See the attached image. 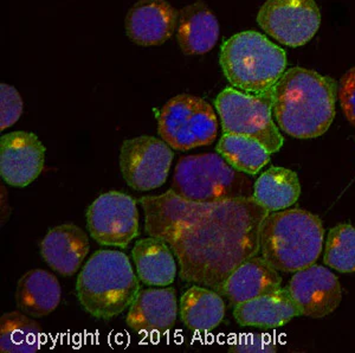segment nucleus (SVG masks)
<instances>
[{
	"label": "nucleus",
	"mask_w": 355,
	"mask_h": 353,
	"mask_svg": "<svg viewBox=\"0 0 355 353\" xmlns=\"http://www.w3.org/2000/svg\"><path fill=\"white\" fill-rule=\"evenodd\" d=\"M334 78L301 67L283 73L271 92L272 115L279 128L296 139L327 133L335 118Z\"/></svg>",
	"instance_id": "nucleus-2"
},
{
	"label": "nucleus",
	"mask_w": 355,
	"mask_h": 353,
	"mask_svg": "<svg viewBox=\"0 0 355 353\" xmlns=\"http://www.w3.org/2000/svg\"><path fill=\"white\" fill-rule=\"evenodd\" d=\"M276 350V343L269 336L261 333H248L231 343L229 352L275 353Z\"/></svg>",
	"instance_id": "nucleus-28"
},
{
	"label": "nucleus",
	"mask_w": 355,
	"mask_h": 353,
	"mask_svg": "<svg viewBox=\"0 0 355 353\" xmlns=\"http://www.w3.org/2000/svg\"><path fill=\"white\" fill-rule=\"evenodd\" d=\"M42 327L21 311L4 313L0 318V352L35 353L43 345Z\"/></svg>",
	"instance_id": "nucleus-24"
},
{
	"label": "nucleus",
	"mask_w": 355,
	"mask_h": 353,
	"mask_svg": "<svg viewBox=\"0 0 355 353\" xmlns=\"http://www.w3.org/2000/svg\"><path fill=\"white\" fill-rule=\"evenodd\" d=\"M271 92L251 95L234 87L223 90L214 101L223 132L256 139L270 153L279 152L284 139L272 119Z\"/></svg>",
	"instance_id": "nucleus-7"
},
{
	"label": "nucleus",
	"mask_w": 355,
	"mask_h": 353,
	"mask_svg": "<svg viewBox=\"0 0 355 353\" xmlns=\"http://www.w3.org/2000/svg\"><path fill=\"white\" fill-rule=\"evenodd\" d=\"M140 291L128 256L117 250H100L82 268L76 281L78 302L92 317L110 320L133 304Z\"/></svg>",
	"instance_id": "nucleus-4"
},
{
	"label": "nucleus",
	"mask_w": 355,
	"mask_h": 353,
	"mask_svg": "<svg viewBox=\"0 0 355 353\" xmlns=\"http://www.w3.org/2000/svg\"><path fill=\"white\" fill-rule=\"evenodd\" d=\"M178 43L186 55L209 53L219 38V23L204 3H196L179 13Z\"/></svg>",
	"instance_id": "nucleus-20"
},
{
	"label": "nucleus",
	"mask_w": 355,
	"mask_h": 353,
	"mask_svg": "<svg viewBox=\"0 0 355 353\" xmlns=\"http://www.w3.org/2000/svg\"><path fill=\"white\" fill-rule=\"evenodd\" d=\"M157 133L175 150L209 146L217 138L218 120L204 98L180 94L164 105L157 117Z\"/></svg>",
	"instance_id": "nucleus-8"
},
{
	"label": "nucleus",
	"mask_w": 355,
	"mask_h": 353,
	"mask_svg": "<svg viewBox=\"0 0 355 353\" xmlns=\"http://www.w3.org/2000/svg\"><path fill=\"white\" fill-rule=\"evenodd\" d=\"M220 65L236 89L251 95L269 93L287 67L284 50L256 31L237 33L220 49Z\"/></svg>",
	"instance_id": "nucleus-5"
},
{
	"label": "nucleus",
	"mask_w": 355,
	"mask_h": 353,
	"mask_svg": "<svg viewBox=\"0 0 355 353\" xmlns=\"http://www.w3.org/2000/svg\"><path fill=\"white\" fill-rule=\"evenodd\" d=\"M234 316L239 325L262 329H279L299 317V307L287 289H281L242 304H234Z\"/></svg>",
	"instance_id": "nucleus-18"
},
{
	"label": "nucleus",
	"mask_w": 355,
	"mask_h": 353,
	"mask_svg": "<svg viewBox=\"0 0 355 353\" xmlns=\"http://www.w3.org/2000/svg\"><path fill=\"white\" fill-rule=\"evenodd\" d=\"M324 229L319 216L303 209L268 214L259 232V252L279 272L296 273L319 260Z\"/></svg>",
	"instance_id": "nucleus-3"
},
{
	"label": "nucleus",
	"mask_w": 355,
	"mask_h": 353,
	"mask_svg": "<svg viewBox=\"0 0 355 353\" xmlns=\"http://www.w3.org/2000/svg\"><path fill=\"white\" fill-rule=\"evenodd\" d=\"M45 146L35 133L11 132L0 139V175L5 183L25 187L44 169Z\"/></svg>",
	"instance_id": "nucleus-13"
},
{
	"label": "nucleus",
	"mask_w": 355,
	"mask_h": 353,
	"mask_svg": "<svg viewBox=\"0 0 355 353\" xmlns=\"http://www.w3.org/2000/svg\"><path fill=\"white\" fill-rule=\"evenodd\" d=\"M216 150L229 165L246 175H257L270 162V152L256 139L245 135L224 133Z\"/></svg>",
	"instance_id": "nucleus-25"
},
{
	"label": "nucleus",
	"mask_w": 355,
	"mask_h": 353,
	"mask_svg": "<svg viewBox=\"0 0 355 353\" xmlns=\"http://www.w3.org/2000/svg\"><path fill=\"white\" fill-rule=\"evenodd\" d=\"M171 191L196 203L254 197V185L219 153L189 155L179 160Z\"/></svg>",
	"instance_id": "nucleus-6"
},
{
	"label": "nucleus",
	"mask_w": 355,
	"mask_h": 353,
	"mask_svg": "<svg viewBox=\"0 0 355 353\" xmlns=\"http://www.w3.org/2000/svg\"><path fill=\"white\" fill-rule=\"evenodd\" d=\"M24 102L21 94L11 85H0V130L13 126L23 113Z\"/></svg>",
	"instance_id": "nucleus-27"
},
{
	"label": "nucleus",
	"mask_w": 355,
	"mask_h": 353,
	"mask_svg": "<svg viewBox=\"0 0 355 353\" xmlns=\"http://www.w3.org/2000/svg\"><path fill=\"white\" fill-rule=\"evenodd\" d=\"M324 264L343 274L355 273V227L341 223L328 232Z\"/></svg>",
	"instance_id": "nucleus-26"
},
{
	"label": "nucleus",
	"mask_w": 355,
	"mask_h": 353,
	"mask_svg": "<svg viewBox=\"0 0 355 353\" xmlns=\"http://www.w3.org/2000/svg\"><path fill=\"white\" fill-rule=\"evenodd\" d=\"M177 317V291L171 287L148 289L139 291L125 322L137 333L162 334L173 329Z\"/></svg>",
	"instance_id": "nucleus-15"
},
{
	"label": "nucleus",
	"mask_w": 355,
	"mask_h": 353,
	"mask_svg": "<svg viewBox=\"0 0 355 353\" xmlns=\"http://www.w3.org/2000/svg\"><path fill=\"white\" fill-rule=\"evenodd\" d=\"M89 237L75 224H62L49 230L41 243V255L50 268L73 276L88 256Z\"/></svg>",
	"instance_id": "nucleus-17"
},
{
	"label": "nucleus",
	"mask_w": 355,
	"mask_h": 353,
	"mask_svg": "<svg viewBox=\"0 0 355 353\" xmlns=\"http://www.w3.org/2000/svg\"><path fill=\"white\" fill-rule=\"evenodd\" d=\"M257 23L281 44L299 48L319 31L321 12L315 0H266Z\"/></svg>",
	"instance_id": "nucleus-10"
},
{
	"label": "nucleus",
	"mask_w": 355,
	"mask_h": 353,
	"mask_svg": "<svg viewBox=\"0 0 355 353\" xmlns=\"http://www.w3.org/2000/svg\"><path fill=\"white\" fill-rule=\"evenodd\" d=\"M338 98L345 118L355 127V67L343 74L338 87Z\"/></svg>",
	"instance_id": "nucleus-29"
},
{
	"label": "nucleus",
	"mask_w": 355,
	"mask_h": 353,
	"mask_svg": "<svg viewBox=\"0 0 355 353\" xmlns=\"http://www.w3.org/2000/svg\"><path fill=\"white\" fill-rule=\"evenodd\" d=\"M178 12L166 0H140L125 17V33L130 41L142 46L162 45L177 26Z\"/></svg>",
	"instance_id": "nucleus-14"
},
{
	"label": "nucleus",
	"mask_w": 355,
	"mask_h": 353,
	"mask_svg": "<svg viewBox=\"0 0 355 353\" xmlns=\"http://www.w3.org/2000/svg\"><path fill=\"white\" fill-rule=\"evenodd\" d=\"M139 203L145 230L170 244L185 282L217 292L239 266L259 252V232L269 212L254 197L196 203L168 190Z\"/></svg>",
	"instance_id": "nucleus-1"
},
{
	"label": "nucleus",
	"mask_w": 355,
	"mask_h": 353,
	"mask_svg": "<svg viewBox=\"0 0 355 353\" xmlns=\"http://www.w3.org/2000/svg\"><path fill=\"white\" fill-rule=\"evenodd\" d=\"M137 276L142 284L167 287L173 284L178 269L170 244L159 237L150 236L137 241L132 250Z\"/></svg>",
	"instance_id": "nucleus-21"
},
{
	"label": "nucleus",
	"mask_w": 355,
	"mask_h": 353,
	"mask_svg": "<svg viewBox=\"0 0 355 353\" xmlns=\"http://www.w3.org/2000/svg\"><path fill=\"white\" fill-rule=\"evenodd\" d=\"M286 289L299 307L300 314L313 319L327 317L343 300L339 279L318 264L295 273Z\"/></svg>",
	"instance_id": "nucleus-12"
},
{
	"label": "nucleus",
	"mask_w": 355,
	"mask_h": 353,
	"mask_svg": "<svg viewBox=\"0 0 355 353\" xmlns=\"http://www.w3.org/2000/svg\"><path fill=\"white\" fill-rule=\"evenodd\" d=\"M139 218L135 199L119 191L100 196L87 210L90 236L105 247H128L140 235Z\"/></svg>",
	"instance_id": "nucleus-9"
},
{
	"label": "nucleus",
	"mask_w": 355,
	"mask_h": 353,
	"mask_svg": "<svg viewBox=\"0 0 355 353\" xmlns=\"http://www.w3.org/2000/svg\"><path fill=\"white\" fill-rule=\"evenodd\" d=\"M182 324L193 332L207 333L217 329L225 317V304L218 292L205 286H192L179 302Z\"/></svg>",
	"instance_id": "nucleus-22"
},
{
	"label": "nucleus",
	"mask_w": 355,
	"mask_h": 353,
	"mask_svg": "<svg viewBox=\"0 0 355 353\" xmlns=\"http://www.w3.org/2000/svg\"><path fill=\"white\" fill-rule=\"evenodd\" d=\"M173 148L155 137H137L122 142L120 169L133 190L150 191L162 187L173 162Z\"/></svg>",
	"instance_id": "nucleus-11"
},
{
	"label": "nucleus",
	"mask_w": 355,
	"mask_h": 353,
	"mask_svg": "<svg viewBox=\"0 0 355 353\" xmlns=\"http://www.w3.org/2000/svg\"><path fill=\"white\" fill-rule=\"evenodd\" d=\"M301 195V184L296 172L274 166L263 172L254 184V199L269 212L293 207Z\"/></svg>",
	"instance_id": "nucleus-23"
},
{
	"label": "nucleus",
	"mask_w": 355,
	"mask_h": 353,
	"mask_svg": "<svg viewBox=\"0 0 355 353\" xmlns=\"http://www.w3.org/2000/svg\"><path fill=\"white\" fill-rule=\"evenodd\" d=\"M282 289V279L262 256H254L231 273L217 292L231 304H239Z\"/></svg>",
	"instance_id": "nucleus-16"
},
{
	"label": "nucleus",
	"mask_w": 355,
	"mask_h": 353,
	"mask_svg": "<svg viewBox=\"0 0 355 353\" xmlns=\"http://www.w3.org/2000/svg\"><path fill=\"white\" fill-rule=\"evenodd\" d=\"M16 304L35 319L48 317L61 304L62 289L53 273L33 269L21 276L16 289Z\"/></svg>",
	"instance_id": "nucleus-19"
}]
</instances>
